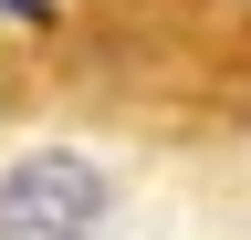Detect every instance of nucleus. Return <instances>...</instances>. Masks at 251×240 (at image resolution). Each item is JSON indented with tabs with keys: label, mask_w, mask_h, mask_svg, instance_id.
<instances>
[{
	"label": "nucleus",
	"mask_w": 251,
	"mask_h": 240,
	"mask_svg": "<svg viewBox=\"0 0 251 240\" xmlns=\"http://www.w3.org/2000/svg\"><path fill=\"white\" fill-rule=\"evenodd\" d=\"M0 11H11V21H42V11H52V0H0Z\"/></svg>",
	"instance_id": "nucleus-2"
},
{
	"label": "nucleus",
	"mask_w": 251,
	"mask_h": 240,
	"mask_svg": "<svg viewBox=\"0 0 251 240\" xmlns=\"http://www.w3.org/2000/svg\"><path fill=\"white\" fill-rule=\"evenodd\" d=\"M126 219V177L74 136L11 146L0 157V240H115Z\"/></svg>",
	"instance_id": "nucleus-1"
}]
</instances>
